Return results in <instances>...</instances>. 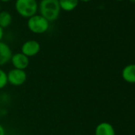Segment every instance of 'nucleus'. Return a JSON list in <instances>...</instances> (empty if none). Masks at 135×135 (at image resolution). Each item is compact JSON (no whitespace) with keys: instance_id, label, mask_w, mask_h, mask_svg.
<instances>
[{"instance_id":"nucleus-21","label":"nucleus","mask_w":135,"mask_h":135,"mask_svg":"<svg viewBox=\"0 0 135 135\" xmlns=\"http://www.w3.org/2000/svg\"><path fill=\"white\" fill-rule=\"evenodd\" d=\"M37 1H38V0H37ZM40 1H41V0H40Z\"/></svg>"},{"instance_id":"nucleus-3","label":"nucleus","mask_w":135,"mask_h":135,"mask_svg":"<svg viewBox=\"0 0 135 135\" xmlns=\"http://www.w3.org/2000/svg\"><path fill=\"white\" fill-rule=\"evenodd\" d=\"M27 27L30 32L35 34H43L49 28V22L40 15H35L28 18Z\"/></svg>"},{"instance_id":"nucleus-17","label":"nucleus","mask_w":135,"mask_h":135,"mask_svg":"<svg viewBox=\"0 0 135 135\" xmlns=\"http://www.w3.org/2000/svg\"><path fill=\"white\" fill-rule=\"evenodd\" d=\"M129 1H131V2H133V3H135V0H129Z\"/></svg>"},{"instance_id":"nucleus-20","label":"nucleus","mask_w":135,"mask_h":135,"mask_svg":"<svg viewBox=\"0 0 135 135\" xmlns=\"http://www.w3.org/2000/svg\"><path fill=\"white\" fill-rule=\"evenodd\" d=\"M117 1H123V0H117Z\"/></svg>"},{"instance_id":"nucleus-7","label":"nucleus","mask_w":135,"mask_h":135,"mask_svg":"<svg viewBox=\"0 0 135 135\" xmlns=\"http://www.w3.org/2000/svg\"><path fill=\"white\" fill-rule=\"evenodd\" d=\"M13 52L8 44L0 41V68H2L11 62Z\"/></svg>"},{"instance_id":"nucleus-1","label":"nucleus","mask_w":135,"mask_h":135,"mask_svg":"<svg viewBox=\"0 0 135 135\" xmlns=\"http://www.w3.org/2000/svg\"><path fill=\"white\" fill-rule=\"evenodd\" d=\"M38 9L40 15L49 22L57 20L61 11L58 0H41Z\"/></svg>"},{"instance_id":"nucleus-18","label":"nucleus","mask_w":135,"mask_h":135,"mask_svg":"<svg viewBox=\"0 0 135 135\" xmlns=\"http://www.w3.org/2000/svg\"><path fill=\"white\" fill-rule=\"evenodd\" d=\"M1 114H2V110L0 109V115H1Z\"/></svg>"},{"instance_id":"nucleus-6","label":"nucleus","mask_w":135,"mask_h":135,"mask_svg":"<svg viewBox=\"0 0 135 135\" xmlns=\"http://www.w3.org/2000/svg\"><path fill=\"white\" fill-rule=\"evenodd\" d=\"M11 62L12 64L13 69L26 70L30 65V58L21 52H16L13 53L12 57L11 59Z\"/></svg>"},{"instance_id":"nucleus-8","label":"nucleus","mask_w":135,"mask_h":135,"mask_svg":"<svg viewBox=\"0 0 135 135\" xmlns=\"http://www.w3.org/2000/svg\"><path fill=\"white\" fill-rule=\"evenodd\" d=\"M95 135H115V130L110 123L103 122L95 127Z\"/></svg>"},{"instance_id":"nucleus-5","label":"nucleus","mask_w":135,"mask_h":135,"mask_svg":"<svg viewBox=\"0 0 135 135\" xmlns=\"http://www.w3.org/2000/svg\"><path fill=\"white\" fill-rule=\"evenodd\" d=\"M41 51V45L36 40H28L25 41L21 47V52L27 57H33L37 55Z\"/></svg>"},{"instance_id":"nucleus-10","label":"nucleus","mask_w":135,"mask_h":135,"mask_svg":"<svg viewBox=\"0 0 135 135\" xmlns=\"http://www.w3.org/2000/svg\"><path fill=\"white\" fill-rule=\"evenodd\" d=\"M61 10L70 12L74 11L79 5V0H58Z\"/></svg>"},{"instance_id":"nucleus-15","label":"nucleus","mask_w":135,"mask_h":135,"mask_svg":"<svg viewBox=\"0 0 135 135\" xmlns=\"http://www.w3.org/2000/svg\"><path fill=\"white\" fill-rule=\"evenodd\" d=\"M79 1H81V2H84V3H88V2H90L91 0H79Z\"/></svg>"},{"instance_id":"nucleus-9","label":"nucleus","mask_w":135,"mask_h":135,"mask_svg":"<svg viewBox=\"0 0 135 135\" xmlns=\"http://www.w3.org/2000/svg\"><path fill=\"white\" fill-rule=\"evenodd\" d=\"M122 79L129 84H135V64L126 65L122 72Z\"/></svg>"},{"instance_id":"nucleus-2","label":"nucleus","mask_w":135,"mask_h":135,"mask_svg":"<svg viewBox=\"0 0 135 135\" xmlns=\"http://www.w3.org/2000/svg\"><path fill=\"white\" fill-rule=\"evenodd\" d=\"M15 10L18 14L25 18H30L37 15L38 4L37 0H16Z\"/></svg>"},{"instance_id":"nucleus-16","label":"nucleus","mask_w":135,"mask_h":135,"mask_svg":"<svg viewBox=\"0 0 135 135\" xmlns=\"http://www.w3.org/2000/svg\"><path fill=\"white\" fill-rule=\"evenodd\" d=\"M11 0H0V2H3V3H7V2H10Z\"/></svg>"},{"instance_id":"nucleus-13","label":"nucleus","mask_w":135,"mask_h":135,"mask_svg":"<svg viewBox=\"0 0 135 135\" xmlns=\"http://www.w3.org/2000/svg\"><path fill=\"white\" fill-rule=\"evenodd\" d=\"M0 135H7L6 129L1 123H0Z\"/></svg>"},{"instance_id":"nucleus-11","label":"nucleus","mask_w":135,"mask_h":135,"mask_svg":"<svg viewBox=\"0 0 135 135\" xmlns=\"http://www.w3.org/2000/svg\"><path fill=\"white\" fill-rule=\"evenodd\" d=\"M12 23V15L7 11H0V27L7 28Z\"/></svg>"},{"instance_id":"nucleus-4","label":"nucleus","mask_w":135,"mask_h":135,"mask_svg":"<svg viewBox=\"0 0 135 135\" xmlns=\"http://www.w3.org/2000/svg\"><path fill=\"white\" fill-rule=\"evenodd\" d=\"M7 80L9 84L15 87H19L26 82L27 73L26 70L12 69L7 73Z\"/></svg>"},{"instance_id":"nucleus-19","label":"nucleus","mask_w":135,"mask_h":135,"mask_svg":"<svg viewBox=\"0 0 135 135\" xmlns=\"http://www.w3.org/2000/svg\"><path fill=\"white\" fill-rule=\"evenodd\" d=\"M0 11H1V3H0Z\"/></svg>"},{"instance_id":"nucleus-14","label":"nucleus","mask_w":135,"mask_h":135,"mask_svg":"<svg viewBox=\"0 0 135 135\" xmlns=\"http://www.w3.org/2000/svg\"><path fill=\"white\" fill-rule=\"evenodd\" d=\"M4 36V30L2 27H0V41H2Z\"/></svg>"},{"instance_id":"nucleus-12","label":"nucleus","mask_w":135,"mask_h":135,"mask_svg":"<svg viewBox=\"0 0 135 135\" xmlns=\"http://www.w3.org/2000/svg\"><path fill=\"white\" fill-rule=\"evenodd\" d=\"M7 84V73H6V71H4L2 68H0V90L5 88Z\"/></svg>"}]
</instances>
